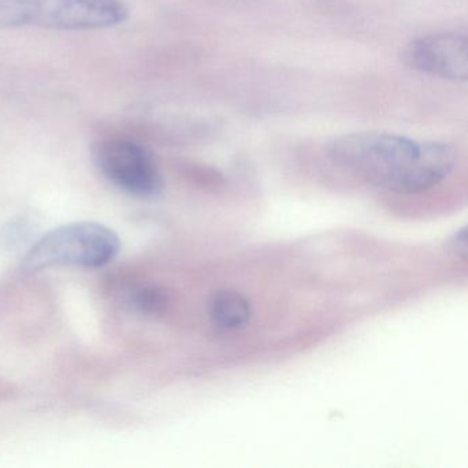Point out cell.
I'll return each instance as SVG.
<instances>
[{
	"label": "cell",
	"mask_w": 468,
	"mask_h": 468,
	"mask_svg": "<svg viewBox=\"0 0 468 468\" xmlns=\"http://www.w3.org/2000/svg\"><path fill=\"white\" fill-rule=\"evenodd\" d=\"M330 157L369 185L399 194L420 193L442 182L456 165L453 147L382 133L336 138Z\"/></svg>",
	"instance_id": "1"
},
{
	"label": "cell",
	"mask_w": 468,
	"mask_h": 468,
	"mask_svg": "<svg viewBox=\"0 0 468 468\" xmlns=\"http://www.w3.org/2000/svg\"><path fill=\"white\" fill-rule=\"evenodd\" d=\"M128 15L122 0H0V28L90 31L120 26Z\"/></svg>",
	"instance_id": "2"
},
{
	"label": "cell",
	"mask_w": 468,
	"mask_h": 468,
	"mask_svg": "<svg viewBox=\"0 0 468 468\" xmlns=\"http://www.w3.org/2000/svg\"><path fill=\"white\" fill-rule=\"evenodd\" d=\"M120 251L119 235L100 223L80 221L65 224L40 238L24 259L28 272L58 265L100 268L116 259Z\"/></svg>",
	"instance_id": "3"
},
{
	"label": "cell",
	"mask_w": 468,
	"mask_h": 468,
	"mask_svg": "<svg viewBox=\"0 0 468 468\" xmlns=\"http://www.w3.org/2000/svg\"><path fill=\"white\" fill-rule=\"evenodd\" d=\"M91 157L108 182L131 196L149 199L163 191L160 168L141 144L124 139H102L92 146Z\"/></svg>",
	"instance_id": "4"
},
{
	"label": "cell",
	"mask_w": 468,
	"mask_h": 468,
	"mask_svg": "<svg viewBox=\"0 0 468 468\" xmlns=\"http://www.w3.org/2000/svg\"><path fill=\"white\" fill-rule=\"evenodd\" d=\"M402 61L426 75L445 80L468 78V42L464 35L435 34L412 40L402 51Z\"/></svg>",
	"instance_id": "5"
},
{
	"label": "cell",
	"mask_w": 468,
	"mask_h": 468,
	"mask_svg": "<svg viewBox=\"0 0 468 468\" xmlns=\"http://www.w3.org/2000/svg\"><path fill=\"white\" fill-rule=\"evenodd\" d=\"M210 319L223 330H239L248 324L251 309L249 301L239 292L224 290L210 301Z\"/></svg>",
	"instance_id": "6"
},
{
	"label": "cell",
	"mask_w": 468,
	"mask_h": 468,
	"mask_svg": "<svg viewBox=\"0 0 468 468\" xmlns=\"http://www.w3.org/2000/svg\"><path fill=\"white\" fill-rule=\"evenodd\" d=\"M451 249L457 257H462L463 260L467 259V229H463L452 238Z\"/></svg>",
	"instance_id": "7"
}]
</instances>
